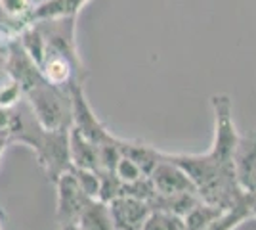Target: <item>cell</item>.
Listing matches in <instances>:
<instances>
[{"label": "cell", "mask_w": 256, "mask_h": 230, "mask_svg": "<svg viewBox=\"0 0 256 230\" xmlns=\"http://www.w3.org/2000/svg\"><path fill=\"white\" fill-rule=\"evenodd\" d=\"M214 111V140L204 153H164L192 178L199 197L214 207L228 209L245 194L237 186L234 169L235 131L234 106L228 94H214L210 98Z\"/></svg>", "instance_id": "cell-1"}, {"label": "cell", "mask_w": 256, "mask_h": 230, "mask_svg": "<svg viewBox=\"0 0 256 230\" xmlns=\"http://www.w3.org/2000/svg\"><path fill=\"white\" fill-rule=\"evenodd\" d=\"M0 8L6 14L14 16V18H27V20H31V0H0Z\"/></svg>", "instance_id": "cell-17"}, {"label": "cell", "mask_w": 256, "mask_h": 230, "mask_svg": "<svg viewBox=\"0 0 256 230\" xmlns=\"http://www.w3.org/2000/svg\"><path fill=\"white\" fill-rule=\"evenodd\" d=\"M69 157L71 165L76 169H86L100 173V152L88 138H84L76 129H69Z\"/></svg>", "instance_id": "cell-8"}, {"label": "cell", "mask_w": 256, "mask_h": 230, "mask_svg": "<svg viewBox=\"0 0 256 230\" xmlns=\"http://www.w3.org/2000/svg\"><path fill=\"white\" fill-rule=\"evenodd\" d=\"M54 186H56V197H58L56 199V220L60 224L76 222L86 203L90 199H96V197H90L80 188L71 169L65 171L64 175H60V178L54 182Z\"/></svg>", "instance_id": "cell-3"}, {"label": "cell", "mask_w": 256, "mask_h": 230, "mask_svg": "<svg viewBox=\"0 0 256 230\" xmlns=\"http://www.w3.org/2000/svg\"><path fill=\"white\" fill-rule=\"evenodd\" d=\"M90 0H42L32 6L31 20H52V18H73L84 8Z\"/></svg>", "instance_id": "cell-10"}, {"label": "cell", "mask_w": 256, "mask_h": 230, "mask_svg": "<svg viewBox=\"0 0 256 230\" xmlns=\"http://www.w3.org/2000/svg\"><path fill=\"white\" fill-rule=\"evenodd\" d=\"M234 169L237 186L246 194H256V134L237 138Z\"/></svg>", "instance_id": "cell-6"}, {"label": "cell", "mask_w": 256, "mask_h": 230, "mask_svg": "<svg viewBox=\"0 0 256 230\" xmlns=\"http://www.w3.org/2000/svg\"><path fill=\"white\" fill-rule=\"evenodd\" d=\"M252 217V211H250V194H243L241 199L234 203L232 207L224 209L216 219L206 224L203 230H234L237 228L241 222H245L246 219Z\"/></svg>", "instance_id": "cell-11"}, {"label": "cell", "mask_w": 256, "mask_h": 230, "mask_svg": "<svg viewBox=\"0 0 256 230\" xmlns=\"http://www.w3.org/2000/svg\"><path fill=\"white\" fill-rule=\"evenodd\" d=\"M109 213L115 230H142L151 209L142 199L118 196L109 201Z\"/></svg>", "instance_id": "cell-7"}, {"label": "cell", "mask_w": 256, "mask_h": 230, "mask_svg": "<svg viewBox=\"0 0 256 230\" xmlns=\"http://www.w3.org/2000/svg\"><path fill=\"white\" fill-rule=\"evenodd\" d=\"M76 224L80 230H115L109 213V203L102 199H90L80 211Z\"/></svg>", "instance_id": "cell-12"}, {"label": "cell", "mask_w": 256, "mask_h": 230, "mask_svg": "<svg viewBox=\"0 0 256 230\" xmlns=\"http://www.w3.org/2000/svg\"><path fill=\"white\" fill-rule=\"evenodd\" d=\"M113 173L117 175V178L124 184V182H132V180H136L140 176H146L142 173V169H140L138 165L134 163V161H130L128 157L124 155H120L118 157L117 165H115V169H113Z\"/></svg>", "instance_id": "cell-16"}, {"label": "cell", "mask_w": 256, "mask_h": 230, "mask_svg": "<svg viewBox=\"0 0 256 230\" xmlns=\"http://www.w3.org/2000/svg\"><path fill=\"white\" fill-rule=\"evenodd\" d=\"M0 230H4V213L0 211Z\"/></svg>", "instance_id": "cell-20"}, {"label": "cell", "mask_w": 256, "mask_h": 230, "mask_svg": "<svg viewBox=\"0 0 256 230\" xmlns=\"http://www.w3.org/2000/svg\"><path fill=\"white\" fill-rule=\"evenodd\" d=\"M10 146V142L6 140V138H2L0 136V161H2V155H4V152H6V148Z\"/></svg>", "instance_id": "cell-18"}, {"label": "cell", "mask_w": 256, "mask_h": 230, "mask_svg": "<svg viewBox=\"0 0 256 230\" xmlns=\"http://www.w3.org/2000/svg\"><path fill=\"white\" fill-rule=\"evenodd\" d=\"M60 230H80L76 222H69V224H60Z\"/></svg>", "instance_id": "cell-19"}, {"label": "cell", "mask_w": 256, "mask_h": 230, "mask_svg": "<svg viewBox=\"0 0 256 230\" xmlns=\"http://www.w3.org/2000/svg\"><path fill=\"white\" fill-rule=\"evenodd\" d=\"M142 230H184V217L155 209L148 215Z\"/></svg>", "instance_id": "cell-15"}, {"label": "cell", "mask_w": 256, "mask_h": 230, "mask_svg": "<svg viewBox=\"0 0 256 230\" xmlns=\"http://www.w3.org/2000/svg\"><path fill=\"white\" fill-rule=\"evenodd\" d=\"M150 178L159 196H172V194H182V192H195L197 194L192 178L184 173V169H180L176 163H172L164 155V152H160V159L150 173Z\"/></svg>", "instance_id": "cell-5"}, {"label": "cell", "mask_w": 256, "mask_h": 230, "mask_svg": "<svg viewBox=\"0 0 256 230\" xmlns=\"http://www.w3.org/2000/svg\"><path fill=\"white\" fill-rule=\"evenodd\" d=\"M4 56H6V62H4L6 77H10L14 83L20 85L23 94L44 81L38 66L34 64V60H32L31 56L25 52V48L20 44V41L12 43L6 48Z\"/></svg>", "instance_id": "cell-4"}, {"label": "cell", "mask_w": 256, "mask_h": 230, "mask_svg": "<svg viewBox=\"0 0 256 230\" xmlns=\"http://www.w3.org/2000/svg\"><path fill=\"white\" fill-rule=\"evenodd\" d=\"M36 123L46 131H69L73 125L71 90L50 85L46 79L23 94Z\"/></svg>", "instance_id": "cell-2"}, {"label": "cell", "mask_w": 256, "mask_h": 230, "mask_svg": "<svg viewBox=\"0 0 256 230\" xmlns=\"http://www.w3.org/2000/svg\"><path fill=\"white\" fill-rule=\"evenodd\" d=\"M224 209L214 207L206 201H199L195 203L186 215H184V230H203L206 224H210Z\"/></svg>", "instance_id": "cell-14"}, {"label": "cell", "mask_w": 256, "mask_h": 230, "mask_svg": "<svg viewBox=\"0 0 256 230\" xmlns=\"http://www.w3.org/2000/svg\"><path fill=\"white\" fill-rule=\"evenodd\" d=\"M118 150H120V155H124L130 161H134V163L138 165L144 175H150L151 171H153V167L160 159L159 150L153 148L151 144L142 142V140H124V138H118Z\"/></svg>", "instance_id": "cell-9"}, {"label": "cell", "mask_w": 256, "mask_h": 230, "mask_svg": "<svg viewBox=\"0 0 256 230\" xmlns=\"http://www.w3.org/2000/svg\"><path fill=\"white\" fill-rule=\"evenodd\" d=\"M31 25V20L27 18H14L10 14L0 8V52L4 54L6 48L12 43L20 41V37L23 35V31Z\"/></svg>", "instance_id": "cell-13"}]
</instances>
